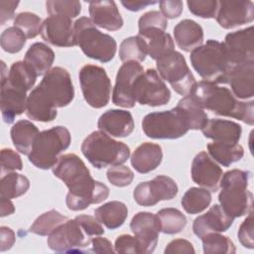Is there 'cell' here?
Listing matches in <instances>:
<instances>
[{"instance_id": "7", "label": "cell", "mask_w": 254, "mask_h": 254, "mask_svg": "<svg viewBox=\"0 0 254 254\" xmlns=\"http://www.w3.org/2000/svg\"><path fill=\"white\" fill-rule=\"evenodd\" d=\"M73 30L75 46H78L86 57L101 63H108L114 58L116 41L110 35L101 33L90 18L77 19Z\"/></svg>"}, {"instance_id": "37", "label": "cell", "mask_w": 254, "mask_h": 254, "mask_svg": "<svg viewBox=\"0 0 254 254\" xmlns=\"http://www.w3.org/2000/svg\"><path fill=\"white\" fill-rule=\"evenodd\" d=\"M36 78V74L29 68V66L24 62L19 61L11 65L7 77L1 78V81L5 80L11 85L27 92L34 86Z\"/></svg>"}, {"instance_id": "29", "label": "cell", "mask_w": 254, "mask_h": 254, "mask_svg": "<svg viewBox=\"0 0 254 254\" xmlns=\"http://www.w3.org/2000/svg\"><path fill=\"white\" fill-rule=\"evenodd\" d=\"M55 61L54 51L44 43H35L26 52L24 63L36 74L45 75L53 65Z\"/></svg>"}, {"instance_id": "53", "label": "cell", "mask_w": 254, "mask_h": 254, "mask_svg": "<svg viewBox=\"0 0 254 254\" xmlns=\"http://www.w3.org/2000/svg\"><path fill=\"white\" fill-rule=\"evenodd\" d=\"M19 5V1H0V23L4 25L7 21L11 20L14 17L15 10Z\"/></svg>"}, {"instance_id": "49", "label": "cell", "mask_w": 254, "mask_h": 254, "mask_svg": "<svg viewBox=\"0 0 254 254\" xmlns=\"http://www.w3.org/2000/svg\"><path fill=\"white\" fill-rule=\"evenodd\" d=\"M115 252L117 253H131L140 254V245L135 236L129 234H122L115 240Z\"/></svg>"}, {"instance_id": "41", "label": "cell", "mask_w": 254, "mask_h": 254, "mask_svg": "<svg viewBox=\"0 0 254 254\" xmlns=\"http://www.w3.org/2000/svg\"><path fill=\"white\" fill-rule=\"evenodd\" d=\"M201 240L203 252L206 254H233L236 251L235 245L232 240L227 236L219 234V232L208 233L201 237Z\"/></svg>"}, {"instance_id": "26", "label": "cell", "mask_w": 254, "mask_h": 254, "mask_svg": "<svg viewBox=\"0 0 254 254\" xmlns=\"http://www.w3.org/2000/svg\"><path fill=\"white\" fill-rule=\"evenodd\" d=\"M205 138L212 139L215 142L238 143L241 137V126L233 121L224 119H209L201 128Z\"/></svg>"}, {"instance_id": "12", "label": "cell", "mask_w": 254, "mask_h": 254, "mask_svg": "<svg viewBox=\"0 0 254 254\" xmlns=\"http://www.w3.org/2000/svg\"><path fill=\"white\" fill-rule=\"evenodd\" d=\"M92 238L75 217L59 225L48 236V245L56 252H83Z\"/></svg>"}, {"instance_id": "19", "label": "cell", "mask_w": 254, "mask_h": 254, "mask_svg": "<svg viewBox=\"0 0 254 254\" xmlns=\"http://www.w3.org/2000/svg\"><path fill=\"white\" fill-rule=\"evenodd\" d=\"M73 25L74 23L68 17L61 15L49 16L42 24V38L56 47H73L75 46Z\"/></svg>"}, {"instance_id": "52", "label": "cell", "mask_w": 254, "mask_h": 254, "mask_svg": "<svg viewBox=\"0 0 254 254\" xmlns=\"http://www.w3.org/2000/svg\"><path fill=\"white\" fill-rule=\"evenodd\" d=\"M194 248L192 244L186 239H175L172 240L165 248V253H187L193 254Z\"/></svg>"}, {"instance_id": "44", "label": "cell", "mask_w": 254, "mask_h": 254, "mask_svg": "<svg viewBox=\"0 0 254 254\" xmlns=\"http://www.w3.org/2000/svg\"><path fill=\"white\" fill-rule=\"evenodd\" d=\"M46 8L50 16L61 15L70 19L81 12V4L76 0H50L46 2Z\"/></svg>"}, {"instance_id": "36", "label": "cell", "mask_w": 254, "mask_h": 254, "mask_svg": "<svg viewBox=\"0 0 254 254\" xmlns=\"http://www.w3.org/2000/svg\"><path fill=\"white\" fill-rule=\"evenodd\" d=\"M30 182L27 177L15 172L4 175L0 181V196L4 198H16L27 192Z\"/></svg>"}, {"instance_id": "16", "label": "cell", "mask_w": 254, "mask_h": 254, "mask_svg": "<svg viewBox=\"0 0 254 254\" xmlns=\"http://www.w3.org/2000/svg\"><path fill=\"white\" fill-rule=\"evenodd\" d=\"M130 228L140 245V254H150L157 246L160 224L156 214L147 211L136 213L131 222Z\"/></svg>"}, {"instance_id": "47", "label": "cell", "mask_w": 254, "mask_h": 254, "mask_svg": "<svg viewBox=\"0 0 254 254\" xmlns=\"http://www.w3.org/2000/svg\"><path fill=\"white\" fill-rule=\"evenodd\" d=\"M107 179L108 181L115 187L124 188L129 186L133 179H134V173L130 168L127 166L117 165L112 166L107 170Z\"/></svg>"}, {"instance_id": "3", "label": "cell", "mask_w": 254, "mask_h": 254, "mask_svg": "<svg viewBox=\"0 0 254 254\" xmlns=\"http://www.w3.org/2000/svg\"><path fill=\"white\" fill-rule=\"evenodd\" d=\"M203 109L216 115L233 117L248 125L254 123V101H240L227 87L206 80L195 82L188 94Z\"/></svg>"}, {"instance_id": "9", "label": "cell", "mask_w": 254, "mask_h": 254, "mask_svg": "<svg viewBox=\"0 0 254 254\" xmlns=\"http://www.w3.org/2000/svg\"><path fill=\"white\" fill-rule=\"evenodd\" d=\"M142 129L152 139H178L190 130L184 113L178 107L147 114L142 120Z\"/></svg>"}, {"instance_id": "17", "label": "cell", "mask_w": 254, "mask_h": 254, "mask_svg": "<svg viewBox=\"0 0 254 254\" xmlns=\"http://www.w3.org/2000/svg\"><path fill=\"white\" fill-rule=\"evenodd\" d=\"M215 18L219 26L224 29H233L251 23L254 19V4L249 0L218 1Z\"/></svg>"}, {"instance_id": "6", "label": "cell", "mask_w": 254, "mask_h": 254, "mask_svg": "<svg viewBox=\"0 0 254 254\" xmlns=\"http://www.w3.org/2000/svg\"><path fill=\"white\" fill-rule=\"evenodd\" d=\"M81 152L96 169L122 165L130 156V148L125 143L112 139L102 131L90 133L81 144Z\"/></svg>"}, {"instance_id": "56", "label": "cell", "mask_w": 254, "mask_h": 254, "mask_svg": "<svg viewBox=\"0 0 254 254\" xmlns=\"http://www.w3.org/2000/svg\"><path fill=\"white\" fill-rule=\"evenodd\" d=\"M159 2L157 1H121V4L130 11L137 12L142 9H145L149 5H154Z\"/></svg>"}, {"instance_id": "48", "label": "cell", "mask_w": 254, "mask_h": 254, "mask_svg": "<svg viewBox=\"0 0 254 254\" xmlns=\"http://www.w3.org/2000/svg\"><path fill=\"white\" fill-rule=\"evenodd\" d=\"M1 161V174L12 173L14 171H21L23 169V163L18 153L12 149H2L0 155Z\"/></svg>"}, {"instance_id": "23", "label": "cell", "mask_w": 254, "mask_h": 254, "mask_svg": "<svg viewBox=\"0 0 254 254\" xmlns=\"http://www.w3.org/2000/svg\"><path fill=\"white\" fill-rule=\"evenodd\" d=\"M97 127L113 137H127L134 130V120L127 110L109 109L99 117Z\"/></svg>"}, {"instance_id": "55", "label": "cell", "mask_w": 254, "mask_h": 254, "mask_svg": "<svg viewBox=\"0 0 254 254\" xmlns=\"http://www.w3.org/2000/svg\"><path fill=\"white\" fill-rule=\"evenodd\" d=\"M91 251L95 253H114L115 249H113V246L111 242L104 238V237H99L95 236L91 240Z\"/></svg>"}, {"instance_id": "10", "label": "cell", "mask_w": 254, "mask_h": 254, "mask_svg": "<svg viewBox=\"0 0 254 254\" xmlns=\"http://www.w3.org/2000/svg\"><path fill=\"white\" fill-rule=\"evenodd\" d=\"M78 78L87 104L93 108H102L107 105L110 100L111 81L103 67L85 64L80 68Z\"/></svg>"}, {"instance_id": "22", "label": "cell", "mask_w": 254, "mask_h": 254, "mask_svg": "<svg viewBox=\"0 0 254 254\" xmlns=\"http://www.w3.org/2000/svg\"><path fill=\"white\" fill-rule=\"evenodd\" d=\"M27 99L26 91L11 85L5 80L1 81L0 105L2 118L5 123H13L17 116L26 111Z\"/></svg>"}, {"instance_id": "24", "label": "cell", "mask_w": 254, "mask_h": 254, "mask_svg": "<svg viewBox=\"0 0 254 254\" xmlns=\"http://www.w3.org/2000/svg\"><path fill=\"white\" fill-rule=\"evenodd\" d=\"M89 15L95 26L108 31H117L123 26V19L114 1L89 2Z\"/></svg>"}, {"instance_id": "2", "label": "cell", "mask_w": 254, "mask_h": 254, "mask_svg": "<svg viewBox=\"0 0 254 254\" xmlns=\"http://www.w3.org/2000/svg\"><path fill=\"white\" fill-rule=\"evenodd\" d=\"M74 97L68 71L61 66L51 68L29 94L27 116L35 121L50 122L57 117V108L67 106Z\"/></svg>"}, {"instance_id": "15", "label": "cell", "mask_w": 254, "mask_h": 254, "mask_svg": "<svg viewBox=\"0 0 254 254\" xmlns=\"http://www.w3.org/2000/svg\"><path fill=\"white\" fill-rule=\"evenodd\" d=\"M143 72V66L137 62H127L119 67L112 93V102L115 105L124 108H133L135 106V82Z\"/></svg>"}, {"instance_id": "30", "label": "cell", "mask_w": 254, "mask_h": 254, "mask_svg": "<svg viewBox=\"0 0 254 254\" xmlns=\"http://www.w3.org/2000/svg\"><path fill=\"white\" fill-rule=\"evenodd\" d=\"M39 133L37 126L29 120H19L13 125L10 131L14 147L21 154L28 156L33 149L34 142Z\"/></svg>"}, {"instance_id": "42", "label": "cell", "mask_w": 254, "mask_h": 254, "mask_svg": "<svg viewBox=\"0 0 254 254\" xmlns=\"http://www.w3.org/2000/svg\"><path fill=\"white\" fill-rule=\"evenodd\" d=\"M42 24V19L32 12H21L14 20V26L20 29L28 39L36 38L41 33Z\"/></svg>"}, {"instance_id": "14", "label": "cell", "mask_w": 254, "mask_h": 254, "mask_svg": "<svg viewBox=\"0 0 254 254\" xmlns=\"http://www.w3.org/2000/svg\"><path fill=\"white\" fill-rule=\"evenodd\" d=\"M178 193L176 182L167 176H157L152 181L140 183L133 191L135 201L142 206H152L161 200L174 198Z\"/></svg>"}, {"instance_id": "13", "label": "cell", "mask_w": 254, "mask_h": 254, "mask_svg": "<svg viewBox=\"0 0 254 254\" xmlns=\"http://www.w3.org/2000/svg\"><path fill=\"white\" fill-rule=\"evenodd\" d=\"M134 95L141 105L162 106L171 99V91L154 68H148L135 82Z\"/></svg>"}, {"instance_id": "27", "label": "cell", "mask_w": 254, "mask_h": 254, "mask_svg": "<svg viewBox=\"0 0 254 254\" xmlns=\"http://www.w3.org/2000/svg\"><path fill=\"white\" fill-rule=\"evenodd\" d=\"M163 160L162 147L159 144L145 142L138 146L131 156L132 167L141 174L157 169Z\"/></svg>"}, {"instance_id": "38", "label": "cell", "mask_w": 254, "mask_h": 254, "mask_svg": "<svg viewBox=\"0 0 254 254\" xmlns=\"http://www.w3.org/2000/svg\"><path fill=\"white\" fill-rule=\"evenodd\" d=\"M211 202V193L206 189L190 188L182 198V206L186 212L196 214L208 207Z\"/></svg>"}, {"instance_id": "5", "label": "cell", "mask_w": 254, "mask_h": 254, "mask_svg": "<svg viewBox=\"0 0 254 254\" xmlns=\"http://www.w3.org/2000/svg\"><path fill=\"white\" fill-rule=\"evenodd\" d=\"M190 60L192 67L201 78L216 84L227 83L231 64L223 43L208 40L191 51Z\"/></svg>"}, {"instance_id": "1", "label": "cell", "mask_w": 254, "mask_h": 254, "mask_svg": "<svg viewBox=\"0 0 254 254\" xmlns=\"http://www.w3.org/2000/svg\"><path fill=\"white\" fill-rule=\"evenodd\" d=\"M54 175L68 188L65 202L68 209L78 211L100 203L109 195L106 185L93 180L83 161L75 154H65L53 167Z\"/></svg>"}, {"instance_id": "32", "label": "cell", "mask_w": 254, "mask_h": 254, "mask_svg": "<svg viewBox=\"0 0 254 254\" xmlns=\"http://www.w3.org/2000/svg\"><path fill=\"white\" fill-rule=\"evenodd\" d=\"M94 215L108 229H116L125 222L128 216V208L125 203L112 200L97 207L94 210Z\"/></svg>"}, {"instance_id": "11", "label": "cell", "mask_w": 254, "mask_h": 254, "mask_svg": "<svg viewBox=\"0 0 254 254\" xmlns=\"http://www.w3.org/2000/svg\"><path fill=\"white\" fill-rule=\"evenodd\" d=\"M156 62L162 79L167 80L177 93L188 95L195 83V78L188 66L185 57L181 53L173 51Z\"/></svg>"}, {"instance_id": "57", "label": "cell", "mask_w": 254, "mask_h": 254, "mask_svg": "<svg viewBox=\"0 0 254 254\" xmlns=\"http://www.w3.org/2000/svg\"><path fill=\"white\" fill-rule=\"evenodd\" d=\"M15 211L14 204L12 203L11 199L1 197V216L4 217L6 215H10Z\"/></svg>"}, {"instance_id": "25", "label": "cell", "mask_w": 254, "mask_h": 254, "mask_svg": "<svg viewBox=\"0 0 254 254\" xmlns=\"http://www.w3.org/2000/svg\"><path fill=\"white\" fill-rule=\"evenodd\" d=\"M227 83L236 98L248 99L254 95V62L233 65Z\"/></svg>"}, {"instance_id": "39", "label": "cell", "mask_w": 254, "mask_h": 254, "mask_svg": "<svg viewBox=\"0 0 254 254\" xmlns=\"http://www.w3.org/2000/svg\"><path fill=\"white\" fill-rule=\"evenodd\" d=\"M160 231L165 234H176L181 232L187 225V217L177 208L169 207L159 210L156 214Z\"/></svg>"}, {"instance_id": "40", "label": "cell", "mask_w": 254, "mask_h": 254, "mask_svg": "<svg viewBox=\"0 0 254 254\" xmlns=\"http://www.w3.org/2000/svg\"><path fill=\"white\" fill-rule=\"evenodd\" d=\"M66 220V216L63 215L55 209H51L41 214L31 225L29 231L37 235L49 236L59 225L65 222Z\"/></svg>"}, {"instance_id": "50", "label": "cell", "mask_w": 254, "mask_h": 254, "mask_svg": "<svg viewBox=\"0 0 254 254\" xmlns=\"http://www.w3.org/2000/svg\"><path fill=\"white\" fill-rule=\"evenodd\" d=\"M238 238L240 243L249 249H253L254 240H253V213L252 210L249 212V215L241 223L238 230Z\"/></svg>"}, {"instance_id": "21", "label": "cell", "mask_w": 254, "mask_h": 254, "mask_svg": "<svg viewBox=\"0 0 254 254\" xmlns=\"http://www.w3.org/2000/svg\"><path fill=\"white\" fill-rule=\"evenodd\" d=\"M233 220L234 218L228 215L220 205L214 204L204 214L193 220L192 230L197 237L201 238L208 233L226 231Z\"/></svg>"}, {"instance_id": "43", "label": "cell", "mask_w": 254, "mask_h": 254, "mask_svg": "<svg viewBox=\"0 0 254 254\" xmlns=\"http://www.w3.org/2000/svg\"><path fill=\"white\" fill-rule=\"evenodd\" d=\"M25 34L17 27H9L4 30L0 37V44L3 51L9 54L19 53L26 44Z\"/></svg>"}, {"instance_id": "28", "label": "cell", "mask_w": 254, "mask_h": 254, "mask_svg": "<svg viewBox=\"0 0 254 254\" xmlns=\"http://www.w3.org/2000/svg\"><path fill=\"white\" fill-rule=\"evenodd\" d=\"M174 37L181 50L190 52L202 45L203 30L195 21L185 19L175 26Z\"/></svg>"}, {"instance_id": "33", "label": "cell", "mask_w": 254, "mask_h": 254, "mask_svg": "<svg viewBox=\"0 0 254 254\" xmlns=\"http://www.w3.org/2000/svg\"><path fill=\"white\" fill-rule=\"evenodd\" d=\"M207 151L208 155L223 167H229L238 162L244 155V149L238 143L213 141L207 145Z\"/></svg>"}, {"instance_id": "46", "label": "cell", "mask_w": 254, "mask_h": 254, "mask_svg": "<svg viewBox=\"0 0 254 254\" xmlns=\"http://www.w3.org/2000/svg\"><path fill=\"white\" fill-rule=\"evenodd\" d=\"M190 11L200 18H214L218 9V1L216 0H191L187 2Z\"/></svg>"}, {"instance_id": "54", "label": "cell", "mask_w": 254, "mask_h": 254, "mask_svg": "<svg viewBox=\"0 0 254 254\" xmlns=\"http://www.w3.org/2000/svg\"><path fill=\"white\" fill-rule=\"evenodd\" d=\"M15 239H16L15 233L11 228H9L7 226H1V228H0V250H1V252L9 250L15 243Z\"/></svg>"}, {"instance_id": "20", "label": "cell", "mask_w": 254, "mask_h": 254, "mask_svg": "<svg viewBox=\"0 0 254 254\" xmlns=\"http://www.w3.org/2000/svg\"><path fill=\"white\" fill-rule=\"evenodd\" d=\"M222 170L205 152H199L192 160L191 179L200 187L215 192L218 190L222 178Z\"/></svg>"}, {"instance_id": "31", "label": "cell", "mask_w": 254, "mask_h": 254, "mask_svg": "<svg viewBox=\"0 0 254 254\" xmlns=\"http://www.w3.org/2000/svg\"><path fill=\"white\" fill-rule=\"evenodd\" d=\"M148 45V54L153 60H159L167 54L175 51V44L170 34L165 31L152 29L139 33Z\"/></svg>"}, {"instance_id": "34", "label": "cell", "mask_w": 254, "mask_h": 254, "mask_svg": "<svg viewBox=\"0 0 254 254\" xmlns=\"http://www.w3.org/2000/svg\"><path fill=\"white\" fill-rule=\"evenodd\" d=\"M176 107L184 113L189 128L191 130H201L208 120L207 114L204 112L203 108L190 95H186L179 100Z\"/></svg>"}, {"instance_id": "18", "label": "cell", "mask_w": 254, "mask_h": 254, "mask_svg": "<svg viewBox=\"0 0 254 254\" xmlns=\"http://www.w3.org/2000/svg\"><path fill=\"white\" fill-rule=\"evenodd\" d=\"M223 45L231 66L254 62L252 26L227 34Z\"/></svg>"}, {"instance_id": "35", "label": "cell", "mask_w": 254, "mask_h": 254, "mask_svg": "<svg viewBox=\"0 0 254 254\" xmlns=\"http://www.w3.org/2000/svg\"><path fill=\"white\" fill-rule=\"evenodd\" d=\"M148 54L147 42L138 36H132L122 41L119 48V58L122 62H143Z\"/></svg>"}, {"instance_id": "51", "label": "cell", "mask_w": 254, "mask_h": 254, "mask_svg": "<svg viewBox=\"0 0 254 254\" xmlns=\"http://www.w3.org/2000/svg\"><path fill=\"white\" fill-rule=\"evenodd\" d=\"M161 13L166 19L178 18L183 12V2L180 0H167L159 2Z\"/></svg>"}, {"instance_id": "45", "label": "cell", "mask_w": 254, "mask_h": 254, "mask_svg": "<svg viewBox=\"0 0 254 254\" xmlns=\"http://www.w3.org/2000/svg\"><path fill=\"white\" fill-rule=\"evenodd\" d=\"M168 26V20L163 16V14L159 11H149L143 14L138 21V27H139V33L152 30V29H158L165 31Z\"/></svg>"}, {"instance_id": "8", "label": "cell", "mask_w": 254, "mask_h": 254, "mask_svg": "<svg viewBox=\"0 0 254 254\" xmlns=\"http://www.w3.org/2000/svg\"><path fill=\"white\" fill-rule=\"evenodd\" d=\"M70 133L64 126H56L40 132L29 154V161L37 168L49 170L58 162L60 155L69 147Z\"/></svg>"}, {"instance_id": "4", "label": "cell", "mask_w": 254, "mask_h": 254, "mask_svg": "<svg viewBox=\"0 0 254 254\" xmlns=\"http://www.w3.org/2000/svg\"><path fill=\"white\" fill-rule=\"evenodd\" d=\"M250 172L233 169L222 175L218 200L223 210L233 218L246 215L252 210L253 194L248 190Z\"/></svg>"}]
</instances>
